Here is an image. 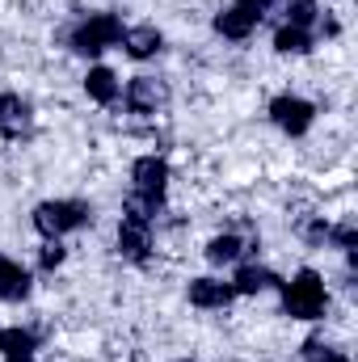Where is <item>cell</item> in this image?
I'll list each match as a JSON object with an SVG mask.
<instances>
[{
	"label": "cell",
	"mask_w": 358,
	"mask_h": 362,
	"mask_svg": "<svg viewBox=\"0 0 358 362\" xmlns=\"http://www.w3.org/2000/svg\"><path fill=\"white\" fill-rule=\"evenodd\" d=\"M329 303H333L329 299V282H325V274H316L312 266H304V270H295L291 278L278 282V312L287 320L316 325V320L329 316Z\"/></svg>",
	"instance_id": "1"
},
{
	"label": "cell",
	"mask_w": 358,
	"mask_h": 362,
	"mask_svg": "<svg viewBox=\"0 0 358 362\" xmlns=\"http://www.w3.org/2000/svg\"><path fill=\"white\" fill-rule=\"evenodd\" d=\"M97 219V206L89 198H42L34 211H30V223L42 240H64L72 232H85Z\"/></svg>",
	"instance_id": "2"
},
{
	"label": "cell",
	"mask_w": 358,
	"mask_h": 362,
	"mask_svg": "<svg viewBox=\"0 0 358 362\" xmlns=\"http://www.w3.org/2000/svg\"><path fill=\"white\" fill-rule=\"evenodd\" d=\"M122 17L110 13V8H93V13H81L72 25H68V51L81 55V59H97L105 51H114L122 42Z\"/></svg>",
	"instance_id": "3"
},
{
	"label": "cell",
	"mask_w": 358,
	"mask_h": 362,
	"mask_svg": "<svg viewBox=\"0 0 358 362\" xmlns=\"http://www.w3.org/2000/svg\"><path fill=\"white\" fill-rule=\"evenodd\" d=\"M169 101H173L169 81L156 76V72H139V76H131L127 89H122V105H127L135 118H161V114L169 110Z\"/></svg>",
	"instance_id": "4"
},
{
	"label": "cell",
	"mask_w": 358,
	"mask_h": 362,
	"mask_svg": "<svg viewBox=\"0 0 358 362\" xmlns=\"http://www.w3.org/2000/svg\"><path fill=\"white\" fill-rule=\"evenodd\" d=\"M258 253H262V236H258V232H253V236H245V232H236V228L215 232V236L202 245V262H207L211 270L241 266V262H258Z\"/></svg>",
	"instance_id": "5"
},
{
	"label": "cell",
	"mask_w": 358,
	"mask_h": 362,
	"mask_svg": "<svg viewBox=\"0 0 358 362\" xmlns=\"http://www.w3.org/2000/svg\"><path fill=\"white\" fill-rule=\"evenodd\" d=\"M266 114L287 139H304V135L316 127V105H312L308 97H299V93H278V97H270Z\"/></svg>",
	"instance_id": "6"
},
{
	"label": "cell",
	"mask_w": 358,
	"mask_h": 362,
	"mask_svg": "<svg viewBox=\"0 0 358 362\" xmlns=\"http://www.w3.org/2000/svg\"><path fill=\"white\" fill-rule=\"evenodd\" d=\"M114 257L122 266H148L156 257V228L148 223H131V219H118V232H114Z\"/></svg>",
	"instance_id": "7"
},
{
	"label": "cell",
	"mask_w": 358,
	"mask_h": 362,
	"mask_svg": "<svg viewBox=\"0 0 358 362\" xmlns=\"http://www.w3.org/2000/svg\"><path fill=\"white\" fill-rule=\"evenodd\" d=\"M185 303L198 312H228L236 303V286L232 278H219V274H194L185 278Z\"/></svg>",
	"instance_id": "8"
},
{
	"label": "cell",
	"mask_w": 358,
	"mask_h": 362,
	"mask_svg": "<svg viewBox=\"0 0 358 362\" xmlns=\"http://www.w3.org/2000/svg\"><path fill=\"white\" fill-rule=\"evenodd\" d=\"M34 135V101L13 89H0V139L25 144Z\"/></svg>",
	"instance_id": "9"
},
{
	"label": "cell",
	"mask_w": 358,
	"mask_h": 362,
	"mask_svg": "<svg viewBox=\"0 0 358 362\" xmlns=\"http://www.w3.org/2000/svg\"><path fill=\"white\" fill-rule=\"evenodd\" d=\"M127 177H131V189H139V194H161V198H169L173 165H169V156H161V152H144V156L131 160Z\"/></svg>",
	"instance_id": "10"
},
{
	"label": "cell",
	"mask_w": 358,
	"mask_h": 362,
	"mask_svg": "<svg viewBox=\"0 0 358 362\" xmlns=\"http://www.w3.org/2000/svg\"><path fill=\"white\" fill-rule=\"evenodd\" d=\"M118 51H122L127 59H135V64H152V59H161V55H165V30H161L156 21L127 25V30H122Z\"/></svg>",
	"instance_id": "11"
},
{
	"label": "cell",
	"mask_w": 358,
	"mask_h": 362,
	"mask_svg": "<svg viewBox=\"0 0 358 362\" xmlns=\"http://www.w3.org/2000/svg\"><path fill=\"white\" fill-rule=\"evenodd\" d=\"M81 89H85V97H89L93 105H101V110H114V105L122 101V81H118V72L105 68V64H93L89 72L81 76Z\"/></svg>",
	"instance_id": "12"
},
{
	"label": "cell",
	"mask_w": 358,
	"mask_h": 362,
	"mask_svg": "<svg viewBox=\"0 0 358 362\" xmlns=\"http://www.w3.org/2000/svg\"><path fill=\"white\" fill-rule=\"evenodd\" d=\"M258 17L253 13H245V8H236V4H224V8H215L211 13V30L224 38V42H249L253 34H258Z\"/></svg>",
	"instance_id": "13"
},
{
	"label": "cell",
	"mask_w": 358,
	"mask_h": 362,
	"mask_svg": "<svg viewBox=\"0 0 358 362\" xmlns=\"http://www.w3.org/2000/svg\"><path fill=\"white\" fill-rule=\"evenodd\" d=\"M34 295V274L17 257L0 253V303H30Z\"/></svg>",
	"instance_id": "14"
},
{
	"label": "cell",
	"mask_w": 358,
	"mask_h": 362,
	"mask_svg": "<svg viewBox=\"0 0 358 362\" xmlns=\"http://www.w3.org/2000/svg\"><path fill=\"white\" fill-rule=\"evenodd\" d=\"M278 274L270 270L266 262H241L236 274H232V286H236V299H258V295H270L278 291Z\"/></svg>",
	"instance_id": "15"
},
{
	"label": "cell",
	"mask_w": 358,
	"mask_h": 362,
	"mask_svg": "<svg viewBox=\"0 0 358 362\" xmlns=\"http://www.w3.org/2000/svg\"><path fill=\"white\" fill-rule=\"evenodd\" d=\"M38 350H42V337L30 325L0 329V358L4 362H38Z\"/></svg>",
	"instance_id": "16"
},
{
	"label": "cell",
	"mask_w": 358,
	"mask_h": 362,
	"mask_svg": "<svg viewBox=\"0 0 358 362\" xmlns=\"http://www.w3.org/2000/svg\"><path fill=\"white\" fill-rule=\"evenodd\" d=\"M165 206H169V198H161V194H139V189H127L122 202H118L122 219H131V223H148V228H156V223L165 219Z\"/></svg>",
	"instance_id": "17"
},
{
	"label": "cell",
	"mask_w": 358,
	"mask_h": 362,
	"mask_svg": "<svg viewBox=\"0 0 358 362\" xmlns=\"http://www.w3.org/2000/svg\"><path fill=\"white\" fill-rule=\"evenodd\" d=\"M316 47H321V42H316L312 30L278 21V30H274V55H282V59H308Z\"/></svg>",
	"instance_id": "18"
},
{
	"label": "cell",
	"mask_w": 358,
	"mask_h": 362,
	"mask_svg": "<svg viewBox=\"0 0 358 362\" xmlns=\"http://www.w3.org/2000/svg\"><path fill=\"white\" fill-rule=\"evenodd\" d=\"M299 362H354V358H350V350H346V346H337L333 337L312 333V337H304V341H299Z\"/></svg>",
	"instance_id": "19"
},
{
	"label": "cell",
	"mask_w": 358,
	"mask_h": 362,
	"mask_svg": "<svg viewBox=\"0 0 358 362\" xmlns=\"http://www.w3.org/2000/svg\"><path fill=\"white\" fill-rule=\"evenodd\" d=\"M325 249H333V253H358V219L354 215H342V219H329V240H325Z\"/></svg>",
	"instance_id": "20"
},
{
	"label": "cell",
	"mask_w": 358,
	"mask_h": 362,
	"mask_svg": "<svg viewBox=\"0 0 358 362\" xmlns=\"http://www.w3.org/2000/svg\"><path fill=\"white\" fill-rule=\"evenodd\" d=\"M278 8H282V21H287V25H304V30H312L325 4H321V0H278Z\"/></svg>",
	"instance_id": "21"
},
{
	"label": "cell",
	"mask_w": 358,
	"mask_h": 362,
	"mask_svg": "<svg viewBox=\"0 0 358 362\" xmlns=\"http://www.w3.org/2000/svg\"><path fill=\"white\" fill-rule=\"evenodd\" d=\"M68 266V245L64 240H42L38 245V270L42 274H55Z\"/></svg>",
	"instance_id": "22"
},
{
	"label": "cell",
	"mask_w": 358,
	"mask_h": 362,
	"mask_svg": "<svg viewBox=\"0 0 358 362\" xmlns=\"http://www.w3.org/2000/svg\"><path fill=\"white\" fill-rule=\"evenodd\" d=\"M232 4H236V8H245V13H253L258 21H266L270 13L278 8V0H232Z\"/></svg>",
	"instance_id": "23"
},
{
	"label": "cell",
	"mask_w": 358,
	"mask_h": 362,
	"mask_svg": "<svg viewBox=\"0 0 358 362\" xmlns=\"http://www.w3.org/2000/svg\"><path fill=\"white\" fill-rule=\"evenodd\" d=\"M169 362H194V358H169Z\"/></svg>",
	"instance_id": "24"
}]
</instances>
